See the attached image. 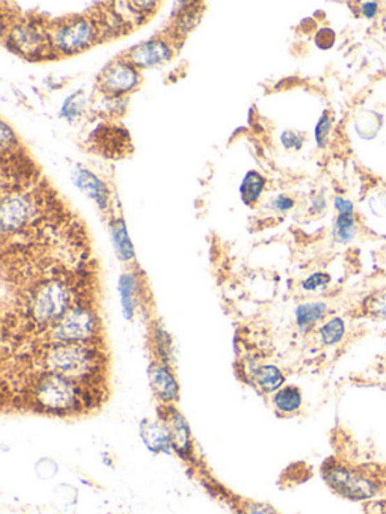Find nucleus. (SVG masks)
Instances as JSON below:
<instances>
[{"instance_id": "nucleus-28", "label": "nucleus", "mask_w": 386, "mask_h": 514, "mask_svg": "<svg viewBox=\"0 0 386 514\" xmlns=\"http://www.w3.org/2000/svg\"><path fill=\"white\" fill-rule=\"evenodd\" d=\"M244 513L246 514H278L269 506H265V504H249V506L244 508Z\"/></svg>"}, {"instance_id": "nucleus-21", "label": "nucleus", "mask_w": 386, "mask_h": 514, "mask_svg": "<svg viewBox=\"0 0 386 514\" xmlns=\"http://www.w3.org/2000/svg\"><path fill=\"white\" fill-rule=\"evenodd\" d=\"M355 234H356L355 216L347 214V213H340V216H338L336 222H335V228H334L335 239L341 243H347L353 239Z\"/></svg>"}, {"instance_id": "nucleus-17", "label": "nucleus", "mask_w": 386, "mask_h": 514, "mask_svg": "<svg viewBox=\"0 0 386 514\" xmlns=\"http://www.w3.org/2000/svg\"><path fill=\"white\" fill-rule=\"evenodd\" d=\"M253 379H255L258 388L265 392L276 391V389L284 383V376H282L281 371L273 365L260 367L255 373H253Z\"/></svg>"}, {"instance_id": "nucleus-15", "label": "nucleus", "mask_w": 386, "mask_h": 514, "mask_svg": "<svg viewBox=\"0 0 386 514\" xmlns=\"http://www.w3.org/2000/svg\"><path fill=\"white\" fill-rule=\"evenodd\" d=\"M326 311H327L326 303H322V302L300 304V307H297L296 309V320H297L299 328L302 330L309 329L311 326L316 325L320 318H323Z\"/></svg>"}, {"instance_id": "nucleus-23", "label": "nucleus", "mask_w": 386, "mask_h": 514, "mask_svg": "<svg viewBox=\"0 0 386 514\" xmlns=\"http://www.w3.org/2000/svg\"><path fill=\"white\" fill-rule=\"evenodd\" d=\"M366 311L378 318H386V293L376 294L365 302Z\"/></svg>"}, {"instance_id": "nucleus-2", "label": "nucleus", "mask_w": 386, "mask_h": 514, "mask_svg": "<svg viewBox=\"0 0 386 514\" xmlns=\"http://www.w3.org/2000/svg\"><path fill=\"white\" fill-rule=\"evenodd\" d=\"M44 373L68 379L77 385L91 383L100 368V353L89 342L52 344L43 358Z\"/></svg>"}, {"instance_id": "nucleus-16", "label": "nucleus", "mask_w": 386, "mask_h": 514, "mask_svg": "<svg viewBox=\"0 0 386 514\" xmlns=\"http://www.w3.org/2000/svg\"><path fill=\"white\" fill-rule=\"evenodd\" d=\"M119 293H121V304L122 312L126 318H131L136 308V282L135 278L128 273H124L119 278Z\"/></svg>"}, {"instance_id": "nucleus-10", "label": "nucleus", "mask_w": 386, "mask_h": 514, "mask_svg": "<svg viewBox=\"0 0 386 514\" xmlns=\"http://www.w3.org/2000/svg\"><path fill=\"white\" fill-rule=\"evenodd\" d=\"M9 36L14 49L24 56H40L47 47L45 36L34 26H17Z\"/></svg>"}, {"instance_id": "nucleus-18", "label": "nucleus", "mask_w": 386, "mask_h": 514, "mask_svg": "<svg viewBox=\"0 0 386 514\" xmlns=\"http://www.w3.org/2000/svg\"><path fill=\"white\" fill-rule=\"evenodd\" d=\"M265 183L266 182H265V178L261 177V174L255 172V170H251V172H248L240 186V195H242L243 203L246 205L255 203L262 192Z\"/></svg>"}, {"instance_id": "nucleus-7", "label": "nucleus", "mask_w": 386, "mask_h": 514, "mask_svg": "<svg viewBox=\"0 0 386 514\" xmlns=\"http://www.w3.org/2000/svg\"><path fill=\"white\" fill-rule=\"evenodd\" d=\"M139 82V75L133 65L115 62L103 71L100 78V88L105 94L119 95L133 89Z\"/></svg>"}, {"instance_id": "nucleus-24", "label": "nucleus", "mask_w": 386, "mask_h": 514, "mask_svg": "<svg viewBox=\"0 0 386 514\" xmlns=\"http://www.w3.org/2000/svg\"><path fill=\"white\" fill-rule=\"evenodd\" d=\"M329 131H331V118L327 117V112H325L323 117L320 118L317 127H316V139H317L318 147L326 145Z\"/></svg>"}, {"instance_id": "nucleus-6", "label": "nucleus", "mask_w": 386, "mask_h": 514, "mask_svg": "<svg viewBox=\"0 0 386 514\" xmlns=\"http://www.w3.org/2000/svg\"><path fill=\"white\" fill-rule=\"evenodd\" d=\"M96 27L91 20L74 18V20L62 23L61 27L53 32V43L62 53L70 54L87 49L96 40Z\"/></svg>"}, {"instance_id": "nucleus-22", "label": "nucleus", "mask_w": 386, "mask_h": 514, "mask_svg": "<svg viewBox=\"0 0 386 514\" xmlns=\"http://www.w3.org/2000/svg\"><path fill=\"white\" fill-rule=\"evenodd\" d=\"M346 333V325L341 318H332L331 321H327L326 325L320 329V337H322V341L325 342L326 346H334L338 344L344 337Z\"/></svg>"}, {"instance_id": "nucleus-12", "label": "nucleus", "mask_w": 386, "mask_h": 514, "mask_svg": "<svg viewBox=\"0 0 386 514\" xmlns=\"http://www.w3.org/2000/svg\"><path fill=\"white\" fill-rule=\"evenodd\" d=\"M149 382H151L156 395L162 402L171 403L178 397V385L172 374L165 367L157 365L149 369Z\"/></svg>"}, {"instance_id": "nucleus-5", "label": "nucleus", "mask_w": 386, "mask_h": 514, "mask_svg": "<svg viewBox=\"0 0 386 514\" xmlns=\"http://www.w3.org/2000/svg\"><path fill=\"white\" fill-rule=\"evenodd\" d=\"M323 477L338 494H341L347 499H370L379 490V485L366 475L344 468L340 464L326 466L323 469Z\"/></svg>"}, {"instance_id": "nucleus-11", "label": "nucleus", "mask_w": 386, "mask_h": 514, "mask_svg": "<svg viewBox=\"0 0 386 514\" xmlns=\"http://www.w3.org/2000/svg\"><path fill=\"white\" fill-rule=\"evenodd\" d=\"M73 182L83 193H87L89 198L96 201L100 208H105L109 201V190L106 184L98 179L96 175L91 174L87 169H77L73 175Z\"/></svg>"}, {"instance_id": "nucleus-26", "label": "nucleus", "mask_w": 386, "mask_h": 514, "mask_svg": "<svg viewBox=\"0 0 386 514\" xmlns=\"http://www.w3.org/2000/svg\"><path fill=\"white\" fill-rule=\"evenodd\" d=\"M281 140H282V144H284V147L287 149H299L300 147H302V144H304V138L300 136L299 133L290 131V130L282 133Z\"/></svg>"}, {"instance_id": "nucleus-13", "label": "nucleus", "mask_w": 386, "mask_h": 514, "mask_svg": "<svg viewBox=\"0 0 386 514\" xmlns=\"http://www.w3.org/2000/svg\"><path fill=\"white\" fill-rule=\"evenodd\" d=\"M168 432L171 434V441L175 448L180 453H187L191 450V433L189 427H187L183 416L172 411L171 415H168Z\"/></svg>"}, {"instance_id": "nucleus-14", "label": "nucleus", "mask_w": 386, "mask_h": 514, "mask_svg": "<svg viewBox=\"0 0 386 514\" xmlns=\"http://www.w3.org/2000/svg\"><path fill=\"white\" fill-rule=\"evenodd\" d=\"M142 437L145 445L151 451H168L169 446L172 445L168 427L156 423H144Z\"/></svg>"}, {"instance_id": "nucleus-29", "label": "nucleus", "mask_w": 386, "mask_h": 514, "mask_svg": "<svg viewBox=\"0 0 386 514\" xmlns=\"http://www.w3.org/2000/svg\"><path fill=\"white\" fill-rule=\"evenodd\" d=\"M335 207L336 210L340 213H347V214H353V204L348 201V199L344 198H336L335 199Z\"/></svg>"}, {"instance_id": "nucleus-9", "label": "nucleus", "mask_w": 386, "mask_h": 514, "mask_svg": "<svg viewBox=\"0 0 386 514\" xmlns=\"http://www.w3.org/2000/svg\"><path fill=\"white\" fill-rule=\"evenodd\" d=\"M171 47L163 41L154 40L139 44L135 49H131L127 59L131 62V65L139 66V68H148V66H154L171 59Z\"/></svg>"}, {"instance_id": "nucleus-20", "label": "nucleus", "mask_w": 386, "mask_h": 514, "mask_svg": "<svg viewBox=\"0 0 386 514\" xmlns=\"http://www.w3.org/2000/svg\"><path fill=\"white\" fill-rule=\"evenodd\" d=\"M300 404H302V394L297 388H284L275 395V406L282 412H296Z\"/></svg>"}, {"instance_id": "nucleus-1", "label": "nucleus", "mask_w": 386, "mask_h": 514, "mask_svg": "<svg viewBox=\"0 0 386 514\" xmlns=\"http://www.w3.org/2000/svg\"><path fill=\"white\" fill-rule=\"evenodd\" d=\"M31 399L41 413L70 415L96 404L97 395L61 376L41 373L32 382Z\"/></svg>"}, {"instance_id": "nucleus-30", "label": "nucleus", "mask_w": 386, "mask_h": 514, "mask_svg": "<svg viewBox=\"0 0 386 514\" xmlns=\"http://www.w3.org/2000/svg\"><path fill=\"white\" fill-rule=\"evenodd\" d=\"M293 205H295V201L291 198L278 196L275 199V207L281 212H287V210H290V208H293Z\"/></svg>"}, {"instance_id": "nucleus-8", "label": "nucleus", "mask_w": 386, "mask_h": 514, "mask_svg": "<svg viewBox=\"0 0 386 514\" xmlns=\"http://www.w3.org/2000/svg\"><path fill=\"white\" fill-rule=\"evenodd\" d=\"M2 230L17 231L23 228L32 214V205L22 195L5 196L2 203Z\"/></svg>"}, {"instance_id": "nucleus-31", "label": "nucleus", "mask_w": 386, "mask_h": 514, "mask_svg": "<svg viewBox=\"0 0 386 514\" xmlns=\"http://www.w3.org/2000/svg\"><path fill=\"white\" fill-rule=\"evenodd\" d=\"M378 9H379V5L376 3V2L364 3V5H362V14H364V17H366V18H373L376 14H378Z\"/></svg>"}, {"instance_id": "nucleus-3", "label": "nucleus", "mask_w": 386, "mask_h": 514, "mask_svg": "<svg viewBox=\"0 0 386 514\" xmlns=\"http://www.w3.org/2000/svg\"><path fill=\"white\" fill-rule=\"evenodd\" d=\"M71 298L73 290L67 281H45L36 285L29 294V298H27V316L36 326L52 325L53 328L56 323L73 309Z\"/></svg>"}, {"instance_id": "nucleus-4", "label": "nucleus", "mask_w": 386, "mask_h": 514, "mask_svg": "<svg viewBox=\"0 0 386 514\" xmlns=\"http://www.w3.org/2000/svg\"><path fill=\"white\" fill-rule=\"evenodd\" d=\"M98 318L89 308H74L50 329L53 344L89 342L97 337Z\"/></svg>"}, {"instance_id": "nucleus-27", "label": "nucleus", "mask_w": 386, "mask_h": 514, "mask_svg": "<svg viewBox=\"0 0 386 514\" xmlns=\"http://www.w3.org/2000/svg\"><path fill=\"white\" fill-rule=\"evenodd\" d=\"M335 43V34L331 29H322L316 35V44L320 49H331Z\"/></svg>"}, {"instance_id": "nucleus-25", "label": "nucleus", "mask_w": 386, "mask_h": 514, "mask_svg": "<svg viewBox=\"0 0 386 514\" xmlns=\"http://www.w3.org/2000/svg\"><path fill=\"white\" fill-rule=\"evenodd\" d=\"M329 282H331V276H329V274L314 273V274H311L309 278L302 284V287L308 291H314V290L326 287Z\"/></svg>"}, {"instance_id": "nucleus-19", "label": "nucleus", "mask_w": 386, "mask_h": 514, "mask_svg": "<svg viewBox=\"0 0 386 514\" xmlns=\"http://www.w3.org/2000/svg\"><path fill=\"white\" fill-rule=\"evenodd\" d=\"M112 235H114V243H115L119 258H122L124 261H130L131 258H133L135 256L133 244H131L128 239L124 222L117 221L112 223Z\"/></svg>"}]
</instances>
